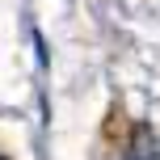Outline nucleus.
Instances as JSON below:
<instances>
[{
    "instance_id": "nucleus-1",
    "label": "nucleus",
    "mask_w": 160,
    "mask_h": 160,
    "mask_svg": "<svg viewBox=\"0 0 160 160\" xmlns=\"http://www.w3.org/2000/svg\"><path fill=\"white\" fill-rule=\"evenodd\" d=\"M0 160H4V156H0Z\"/></svg>"
}]
</instances>
